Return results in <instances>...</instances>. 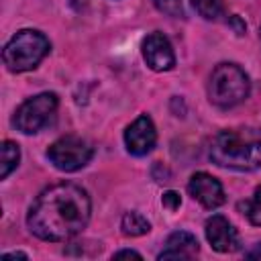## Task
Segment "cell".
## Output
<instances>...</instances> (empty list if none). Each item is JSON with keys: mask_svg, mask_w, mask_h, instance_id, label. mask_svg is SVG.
Returning a JSON list of instances; mask_svg holds the SVG:
<instances>
[{"mask_svg": "<svg viewBox=\"0 0 261 261\" xmlns=\"http://www.w3.org/2000/svg\"><path fill=\"white\" fill-rule=\"evenodd\" d=\"M92 202L75 184H55L43 190L27 214L31 232L43 241H67L82 232L90 220Z\"/></svg>", "mask_w": 261, "mask_h": 261, "instance_id": "obj_1", "label": "cell"}, {"mask_svg": "<svg viewBox=\"0 0 261 261\" xmlns=\"http://www.w3.org/2000/svg\"><path fill=\"white\" fill-rule=\"evenodd\" d=\"M198 253V241L194 234L177 230L171 232L165 241V249L159 253L157 259H190Z\"/></svg>", "mask_w": 261, "mask_h": 261, "instance_id": "obj_11", "label": "cell"}, {"mask_svg": "<svg viewBox=\"0 0 261 261\" xmlns=\"http://www.w3.org/2000/svg\"><path fill=\"white\" fill-rule=\"evenodd\" d=\"M188 192H190V196L194 198V200H198L204 208H208V210H214V208H218V206H222L224 204V190H222V184L214 177V175H210V173H206V171H198V173H194L192 177H190V181H188Z\"/></svg>", "mask_w": 261, "mask_h": 261, "instance_id": "obj_9", "label": "cell"}, {"mask_svg": "<svg viewBox=\"0 0 261 261\" xmlns=\"http://www.w3.org/2000/svg\"><path fill=\"white\" fill-rule=\"evenodd\" d=\"M208 157L212 163L237 171H253L261 167V128L239 126L224 128L210 141Z\"/></svg>", "mask_w": 261, "mask_h": 261, "instance_id": "obj_2", "label": "cell"}, {"mask_svg": "<svg viewBox=\"0 0 261 261\" xmlns=\"http://www.w3.org/2000/svg\"><path fill=\"white\" fill-rule=\"evenodd\" d=\"M120 228H122V234H126V237H141L151 230V224L143 214L126 212L120 220Z\"/></svg>", "mask_w": 261, "mask_h": 261, "instance_id": "obj_13", "label": "cell"}, {"mask_svg": "<svg viewBox=\"0 0 261 261\" xmlns=\"http://www.w3.org/2000/svg\"><path fill=\"white\" fill-rule=\"evenodd\" d=\"M251 92L249 75L237 63H218L208 82L210 102L218 108H232L247 100Z\"/></svg>", "mask_w": 261, "mask_h": 261, "instance_id": "obj_4", "label": "cell"}, {"mask_svg": "<svg viewBox=\"0 0 261 261\" xmlns=\"http://www.w3.org/2000/svg\"><path fill=\"white\" fill-rule=\"evenodd\" d=\"M143 59L153 71H169L175 65V53L169 39L163 33H151L141 45Z\"/></svg>", "mask_w": 261, "mask_h": 261, "instance_id": "obj_7", "label": "cell"}, {"mask_svg": "<svg viewBox=\"0 0 261 261\" xmlns=\"http://www.w3.org/2000/svg\"><path fill=\"white\" fill-rule=\"evenodd\" d=\"M161 204H163L167 210H177V208H179V204H181V198H179V194H177V192L167 190V192L161 196Z\"/></svg>", "mask_w": 261, "mask_h": 261, "instance_id": "obj_17", "label": "cell"}, {"mask_svg": "<svg viewBox=\"0 0 261 261\" xmlns=\"http://www.w3.org/2000/svg\"><path fill=\"white\" fill-rule=\"evenodd\" d=\"M155 143H157V130L147 114L137 116L124 130V145L130 155L143 157L155 147Z\"/></svg>", "mask_w": 261, "mask_h": 261, "instance_id": "obj_8", "label": "cell"}, {"mask_svg": "<svg viewBox=\"0 0 261 261\" xmlns=\"http://www.w3.org/2000/svg\"><path fill=\"white\" fill-rule=\"evenodd\" d=\"M57 104H59V100H57V94H53V92H41L33 98L24 100L16 108L14 118H12L16 130H20L24 135L39 133L53 118Z\"/></svg>", "mask_w": 261, "mask_h": 261, "instance_id": "obj_5", "label": "cell"}, {"mask_svg": "<svg viewBox=\"0 0 261 261\" xmlns=\"http://www.w3.org/2000/svg\"><path fill=\"white\" fill-rule=\"evenodd\" d=\"M92 155H94L92 145L86 139L75 137V135L61 137L55 143H51V147L47 149V159L59 171H65V173L77 171L84 165H88Z\"/></svg>", "mask_w": 261, "mask_h": 261, "instance_id": "obj_6", "label": "cell"}, {"mask_svg": "<svg viewBox=\"0 0 261 261\" xmlns=\"http://www.w3.org/2000/svg\"><path fill=\"white\" fill-rule=\"evenodd\" d=\"M206 239L218 253H232L241 245L237 228L220 214H214L206 220Z\"/></svg>", "mask_w": 261, "mask_h": 261, "instance_id": "obj_10", "label": "cell"}, {"mask_svg": "<svg viewBox=\"0 0 261 261\" xmlns=\"http://www.w3.org/2000/svg\"><path fill=\"white\" fill-rule=\"evenodd\" d=\"M241 210H243V214H247L251 224L261 226V186L255 188V192L249 200L241 202Z\"/></svg>", "mask_w": 261, "mask_h": 261, "instance_id": "obj_14", "label": "cell"}, {"mask_svg": "<svg viewBox=\"0 0 261 261\" xmlns=\"http://www.w3.org/2000/svg\"><path fill=\"white\" fill-rule=\"evenodd\" d=\"M112 257H114V259H122V257H135V259H141V253H137V251H128V249H124V251H118V253H114Z\"/></svg>", "mask_w": 261, "mask_h": 261, "instance_id": "obj_19", "label": "cell"}, {"mask_svg": "<svg viewBox=\"0 0 261 261\" xmlns=\"http://www.w3.org/2000/svg\"><path fill=\"white\" fill-rule=\"evenodd\" d=\"M0 157H2V163H0V177L6 179L10 175L12 169H16L18 161H20V149L14 141H4L2 143V149H0Z\"/></svg>", "mask_w": 261, "mask_h": 261, "instance_id": "obj_12", "label": "cell"}, {"mask_svg": "<svg viewBox=\"0 0 261 261\" xmlns=\"http://www.w3.org/2000/svg\"><path fill=\"white\" fill-rule=\"evenodd\" d=\"M228 24H230V27H234L237 35H243V33L247 31V24H245V22H243V20H241L237 14H232V16L228 18Z\"/></svg>", "mask_w": 261, "mask_h": 261, "instance_id": "obj_18", "label": "cell"}, {"mask_svg": "<svg viewBox=\"0 0 261 261\" xmlns=\"http://www.w3.org/2000/svg\"><path fill=\"white\" fill-rule=\"evenodd\" d=\"M153 4H155L161 12H165V14H169V16H181V14H184L181 0H153Z\"/></svg>", "mask_w": 261, "mask_h": 261, "instance_id": "obj_16", "label": "cell"}, {"mask_svg": "<svg viewBox=\"0 0 261 261\" xmlns=\"http://www.w3.org/2000/svg\"><path fill=\"white\" fill-rule=\"evenodd\" d=\"M192 6L196 8V12L208 20H214L222 14V4L220 0H192Z\"/></svg>", "mask_w": 261, "mask_h": 261, "instance_id": "obj_15", "label": "cell"}, {"mask_svg": "<svg viewBox=\"0 0 261 261\" xmlns=\"http://www.w3.org/2000/svg\"><path fill=\"white\" fill-rule=\"evenodd\" d=\"M245 257H247V259H261V245H255Z\"/></svg>", "mask_w": 261, "mask_h": 261, "instance_id": "obj_20", "label": "cell"}, {"mask_svg": "<svg viewBox=\"0 0 261 261\" xmlns=\"http://www.w3.org/2000/svg\"><path fill=\"white\" fill-rule=\"evenodd\" d=\"M49 49H51V43L41 31L22 29L4 45L2 59L8 71L22 73V71L35 69L45 59Z\"/></svg>", "mask_w": 261, "mask_h": 261, "instance_id": "obj_3", "label": "cell"}, {"mask_svg": "<svg viewBox=\"0 0 261 261\" xmlns=\"http://www.w3.org/2000/svg\"><path fill=\"white\" fill-rule=\"evenodd\" d=\"M2 259H27V253H20V251H16V253H4Z\"/></svg>", "mask_w": 261, "mask_h": 261, "instance_id": "obj_21", "label": "cell"}]
</instances>
